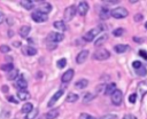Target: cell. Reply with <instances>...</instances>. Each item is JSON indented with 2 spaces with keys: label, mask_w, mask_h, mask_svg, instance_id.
<instances>
[{
  "label": "cell",
  "mask_w": 147,
  "mask_h": 119,
  "mask_svg": "<svg viewBox=\"0 0 147 119\" xmlns=\"http://www.w3.org/2000/svg\"><path fill=\"white\" fill-rule=\"evenodd\" d=\"M106 90V85H99L98 87H96V92L98 93H102V92H105Z\"/></svg>",
  "instance_id": "obj_40"
},
{
  "label": "cell",
  "mask_w": 147,
  "mask_h": 119,
  "mask_svg": "<svg viewBox=\"0 0 147 119\" xmlns=\"http://www.w3.org/2000/svg\"><path fill=\"white\" fill-rule=\"evenodd\" d=\"M93 98H94V95H93L92 93H86V94L84 95V97H83V103H88V102H91Z\"/></svg>",
  "instance_id": "obj_33"
},
{
  "label": "cell",
  "mask_w": 147,
  "mask_h": 119,
  "mask_svg": "<svg viewBox=\"0 0 147 119\" xmlns=\"http://www.w3.org/2000/svg\"><path fill=\"white\" fill-rule=\"evenodd\" d=\"M117 88H116V84H114V82H110V84H108V85H106V90H105V94L106 95H111L115 90H116Z\"/></svg>",
  "instance_id": "obj_21"
},
{
  "label": "cell",
  "mask_w": 147,
  "mask_h": 119,
  "mask_svg": "<svg viewBox=\"0 0 147 119\" xmlns=\"http://www.w3.org/2000/svg\"><path fill=\"white\" fill-rule=\"evenodd\" d=\"M129 48H130L129 45H122V43H119V45H116V46L114 47V50H115L117 54H123V53L127 51Z\"/></svg>",
  "instance_id": "obj_18"
},
{
  "label": "cell",
  "mask_w": 147,
  "mask_h": 119,
  "mask_svg": "<svg viewBox=\"0 0 147 119\" xmlns=\"http://www.w3.org/2000/svg\"><path fill=\"white\" fill-rule=\"evenodd\" d=\"M16 95H17L20 101H26V100L30 98V93L26 92V90H18Z\"/></svg>",
  "instance_id": "obj_19"
},
{
  "label": "cell",
  "mask_w": 147,
  "mask_h": 119,
  "mask_svg": "<svg viewBox=\"0 0 147 119\" xmlns=\"http://www.w3.org/2000/svg\"><path fill=\"white\" fill-rule=\"evenodd\" d=\"M88 3L86 1H80L77 6V13L80 15V16H85L88 11Z\"/></svg>",
  "instance_id": "obj_8"
},
{
  "label": "cell",
  "mask_w": 147,
  "mask_h": 119,
  "mask_svg": "<svg viewBox=\"0 0 147 119\" xmlns=\"http://www.w3.org/2000/svg\"><path fill=\"white\" fill-rule=\"evenodd\" d=\"M7 100H8L9 102H11V103H15V104H16V103H18V101H17V100H15V98H14V96H8V97H7Z\"/></svg>",
  "instance_id": "obj_44"
},
{
  "label": "cell",
  "mask_w": 147,
  "mask_h": 119,
  "mask_svg": "<svg viewBox=\"0 0 147 119\" xmlns=\"http://www.w3.org/2000/svg\"><path fill=\"white\" fill-rule=\"evenodd\" d=\"M133 40H134V41H137L138 43H141V42L144 41V40H142L141 38H137V37H133Z\"/></svg>",
  "instance_id": "obj_46"
},
{
  "label": "cell",
  "mask_w": 147,
  "mask_h": 119,
  "mask_svg": "<svg viewBox=\"0 0 147 119\" xmlns=\"http://www.w3.org/2000/svg\"><path fill=\"white\" fill-rule=\"evenodd\" d=\"M93 57H94L95 60H98V61H105V60H108V58L110 57V53H109L107 49L101 48V49L94 51Z\"/></svg>",
  "instance_id": "obj_4"
},
{
  "label": "cell",
  "mask_w": 147,
  "mask_h": 119,
  "mask_svg": "<svg viewBox=\"0 0 147 119\" xmlns=\"http://www.w3.org/2000/svg\"><path fill=\"white\" fill-rule=\"evenodd\" d=\"M38 11L47 15V14H49L52 11V5L48 3V2H41L40 6H39V8H38Z\"/></svg>",
  "instance_id": "obj_11"
},
{
  "label": "cell",
  "mask_w": 147,
  "mask_h": 119,
  "mask_svg": "<svg viewBox=\"0 0 147 119\" xmlns=\"http://www.w3.org/2000/svg\"><path fill=\"white\" fill-rule=\"evenodd\" d=\"M9 51H10V47H9V46H7V45H1V46H0V53L7 54V53H9Z\"/></svg>",
  "instance_id": "obj_35"
},
{
  "label": "cell",
  "mask_w": 147,
  "mask_h": 119,
  "mask_svg": "<svg viewBox=\"0 0 147 119\" xmlns=\"http://www.w3.org/2000/svg\"><path fill=\"white\" fill-rule=\"evenodd\" d=\"M38 113H39V110H38L37 108H34L31 112H29V113L24 117V119H34V118L38 116Z\"/></svg>",
  "instance_id": "obj_27"
},
{
  "label": "cell",
  "mask_w": 147,
  "mask_h": 119,
  "mask_svg": "<svg viewBox=\"0 0 147 119\" xmlns=\"http://www.w3.org/2000/svg\"><path fill=\"white\" fill-rule=\"evenodd\" d=\"M88 85V80L87 79H79L76 84H75V87L77 89H83V88H86Z\"/></svg>",
  "instance_id": "obj_20"
},
{
  "label": "cell",
  "mask_w": 147,
  "mask_h": 119,
  "mask_svg": "<svg viewBox=\"0 0 147 119\" xmlns=\"http://www.w3.org/2000/svg\"><path fill=\"white\" fill-rule=\"evenodd\" d=\"M64 39V34L63 33H59V32H51L47 37V40L49 42H53V43H57L60 41H62Z\"/></svg>",
  "instance_id": "obj_6"
},
{
  "label": "cell",
  "mask_w": 147,
  "mask_h": 119,
  "mask_svg": "<svg viewBox=\"0 0 147 119\" xmlns=\"http://www.w3.org/2000/svg\"><path fill=\"white\" fill-rule=\"evenodd\" d=\"M123 119H137V117H136L134 114L129 113V114H125V116L123 117Z\"/></svg>",
  "instance_id": "obj_42"
},
{
  "label": "cell",
  "mask_w": 147,
  "mask_h": 119,
  "mask_svg": "<svg viewBox=\"0 0 147 119\" xmlns=\"http://www.w3.org/2000/svg\"><path fill=\"white\" fill-rule=\"evenodd\" d=\"M77 100H78V95L75 94V93H69V94L67 95V98H65V101L69 102V103H74V102H76Z\"/></svg>",
  "instance_id": "obj_26"
},
{
  "label": "cell",
  "mask_w": 147,
  "mask_h": 119,
  "mask_svg": "<svg viewBox=\"0 0 147 119\" xmlns=\"http://www.w3.org/2000/svg\"><path fill=\"white\" fill-rule=\"evenodd\" d=\"M136 100H137V94L136 93H133V94H131L130 96H129V102L130 103H136Z\"/></svg>",
  "instance_id": "obj_38"
},
{
  "label": "cell",
  "mask_w": 147,
  "mask_h": 119,
  "mask_svg": "<svg viewBox=\"0 0 147 119\" xmlns=\"http://www.w3.org/2000/svg\"><path fill=\"white\" fill-rule=\"evenodd\" d=\"M100 119H117V116L116 114H106V116L101 117Z\"/></svg>",
  "instance_id": "obj_39"
},
{
  "label": "cell",
  "mask_w": 147,
  "mask_h": 119,
  "mask_svg": "<svg viewBox=\"0 0 147 119\" xmlns=\"http://www.w3.org/2000/svg\"><path fill=\"white\" fill-rule=\"evenodd\" d=\"M87 56H88V50H87V49H84V50L79 51V54H78L77 57H76V62H77V64H82V63H84V62L86 61Z\"/></svg>",
  "instance_id": "obj_12"
},
{
  "label": "cell",
  "mask_w": 147,
  "mask_h": 119,
  "mask_svg": "<svg viewBox=\"0 0 147 119\" xmlns=\"http://www.w3.org/2000/svg\"><path fill=\"white\" fill-rule=\"evenodd\" d=\"M127 15H129V11L124 7H117V8H115V9L111 10V16L114 18H116V19L125 18Z\"/></svg>",
  "instance_id": "obj_3"
},
{
  "label": "cell",
  "mask_w": 147,
  "mask_h": 119,
  "mask_svg": "<svg viewBox=\"0 0 147 119\" xmlns=\"http://www.w3.org/2000/svg\"><path fill=\"white\" fill-rule=\"evenodd\" d=\"M16 87L20 88V90H25V88L28 87V81L24 79V77H20L18 79H16Z\"/></svg>",
  "instance_id": "obj_15"
},
{
  "label": "cell",
  "mask_w": 147,
  "mask_h": 119,
  "mask_svg": "<svg viewBox=\"0 0 147 119\" xmlns=\"http://www.w3.org/2000/svg\"><path fill=\"white\" fill-rule=\"evenodd\" d=\"M78 119H95L93 116H91V114H88V113H85V112H83V113H80L79 114V118Z\"/></svg>",
  "instance_id": "obj_36"
},
{
  "label": "cell",
  "mask_w": 147,
  "mask_h": 119,
  "mask_svg": "<svg viewBox=\"0 0 147 119\" xmlns=\"http://www.w3.org/2000/svg\"><path fill=\"white\" fill-rule=\"evenodd\" d=\"M145 27H146V30H147V22H146V24H145Z\"/></svg>",
  "instance_id": "obj_50"
},
{
  "label": "cell",
  "mask_w": 147,
  "mask_h": 119,
  "mask_svg": "<svg viewBox=\"0 0 147 119\" xmlns=\"http://www.w3.org/2000/svg\"><path fill=\"white\" fill-rule=\"evenodd\" d=\"M107 38H108V37H107V34H102V35H101V37H100V38H99V39H98V40L94 42L95 47H99V46H101V45H102V43H103V42L107 40Z\"/></svg>",
  "instance_id": "obj_31"
},
{
  "label": "cell",
  "mask_w": 147,
  "mask_h": 119,
  "mask_svg": "<svg viewBox=\"0 0 147 119\" xmlns=\"http://www.w3.org/2000/svg\"><path fill=\"white\" fill-rule=\"evenodd\" d=\"M53 26L56 29V30H60V31H65L67 30V26H65V23L63 21H55L53 23Z\"/></svg>",
  "instance_id": "obj_22"
},
{
  "label": "cell",
  "mask_w": 147,
  "mask_h": 119,
  "mask_svg": "<svg viewBox=\"0 0 147 119\" xmlns=\"http://www.w3.org/2000/svg\"><path fill=\"white\" fill-rule=\"evenodd\" d=\"M141 19H142V15H141V14L134 15V21H136V22H140Z\"/></svg>",
  "instance_id": "obj_43"
},
{
  "label": "cell",
  "mask_w": 147,
  "mask_h": 119,
  "mask_svg": "<svg viewBox=\"0 0 147 119\" xmlns=\"http://www.w3.org/2000/svg\"><path fill=\"white\" fill-rule=\"evenodd\" d=\"M124 32H125V30L123 27H117L113 31V35L114 37H122L124 34Z\"/></svg>",
  "instance_id": "obj_30"
},
{
  "label": "cell",
  "mask_w": 147,
  "mask_h": 119,
  "mask_svg": "<svg viewBox=\"0 0 147 119\" xmlns=\"http://www.w3.org/2000/svg\"><path fill=\"white\" fill-rule=\"evenodd\" d=\"M31 18L34 22H37V23H44V22H46L48 19V16L46 14H42V13H40V11L37 10V11H33L31 14Z\"/></svg>",
  "instance_id": "obj_7"
},
{
  "label": "cell",
  "mask_w": 147,
  "mask_h": 119,
  "mask_svg": "<svg viewBox=\"0 0 147 119\" xmlns=\"http://www.w3.org/2000/svg\"><path fill=\"white\" fill-rule=\"evenodd\" d=\"M76 11H77V7L71 5L69 7H67L64 9V13H63V22H69L74 18V16L76 15Z\"/></svg>",
  "instance_id": "obj_2"
},
{
  "label": "cell",
  "mask_w": 147,
  "mask_h": 119,
  "mask_svg": "<svg viewBox=\"0 0 147 119\" xmlns=\"http://www.w3.org/2000/svg\"><path fill=\"white\" fill-rule=\"evenodd\" d=\"M1 88H2L1 90H2L3 93H8V90H9V88H8V86H6V85H3V86H2Z\"/></svg>",
  "instance_id": "obj_45"
},
{
  "label": "cell",
  "mask_w": 147,
  "mask_h": 119,
  "mask_svg": "<svg viewBox=\"0 0 147 119\" xmlns=\"http://www.w3.org/2000/svg\"><path fill=\"white\" fill-rule=\"evenodd\" d=\"M30 31H31V27H30L29 25H23V26H21L18 33H20V35H21L22 38H28Z\"/></svg>",
  "instance_id": "obj_17"
},
{
  "label": "cell",
  "mask_w": 147,
  "mask_h": 119,
  "mask_svg": "<svg viewBox=\"0 0 147 119\" xmlns=\"http://www.w3.org/2000/svg\"><path fill=\"white\" fill-rule=\"evenodd\" d=\"M136 73H137L138 76H140V77H145V76L147 74V70H146V68H145L144 65H141L139 69L136 70Z\"/></svg>",
  "instance_id": "obj_32"
},
{
  "label": "cell",
  "mask_w": 147,
  "mask_h": 119,
  "mask_svg": "<svg viewBox=\"0 0 147 119\" xmlns=\"http://www.w3.org/2000/svg\"><path fill=\"white\" fill-rule=\"evenodd\" d=\"M103 29H105V27H103L102 25H99V26H96V27H94V29L87 31V32L83 35V40L86 41V42H91L99 33H101V31H102Z\"/></svg>",
  "instance_id": "obj_1"
},
{
  "label": "cell",
  "mask_w": 147,
  "mask_h": 119,
  "mask_svg": "<svg viewBox=\"0 0 147 119\" xmlns=\"http://www.w3.org/2000/svg\"><path fill=\"white\" fill-rule=\"evenodd\" d=\"M100 18L101 19H108L110 16H111V11L106 7V6H103L102 8H101V10H100Z\"/></svg>",
  "instance_id": "obj_16"
},
{
  "label": "cell",
  "mask_w": 147,
  "mask_h": 119,
  "mask_svg": "<svg viewBox=\"0 0 147 119\" xmlns=\"http://www.w3.org/2000/svg\"><path fill=\"white\" fill-rule=\"evenodd\" d=\"M107 3H110V5H118L119 1H106Z\"/></svg>",
  "instance_id": "obj_48"
},
{
  "label": "cell",
  "mask_w": 147,
  "mask_h": 119,
  "mask_svg": "<svg viewBox=\"0 0 147 119\" xmlns=\"http://www.w3.org/2000/svg\"><path fill=\"white\" fill-rule=\"evenodd\" d=\"M14 46H15V47H20V46H21V43H20L18 41H15V43H14Z\"/></svg>",
  "instance_id": "obj_49"
},
{
  "label": "cell",
  "mask_w": 147,
  "mask_h": 119,
  "mask_svg": "<svg viewBox=\"0 0 147 119\" xmlns=\"http://www.w3.org/2000/svg\"><path fill=\"white\" fill-rule=\"evenodd\" d=\"M0 69H1L2 71L10 72L11 70H14V65H13V63H7V64H2V65L0 66Z\"/></svg>",
  "instance_id": "obj_29"
},
{
  "label": "cell",
  "mask_w": 147,
  "mask_h": 119,
  "mask_svg": "<svg viewBox=\"0 0 147 119\" xmlns=\"http://www.w3.org/2000/svg\"><path fill=\"white\" fill-rule=\"evenodd\" d=\"M57 116H59V110L57 109H54V110L48 111L45 114V119H55Z\"/></svg>",
  "instance_id": "obj_24"
},
{
  "label": "cell",
  "mask_w": 147,
  "mask_h": 119,
  "mask_svg": "<svg viewBox=\"0 0 147 119\" xmlns=\"http://www.w3.org/2000/svg\"><path fill=\"white\" fill-rule=\"evenodd\" d=\"M63 93H64V92H63V89H60V90H57V92H56V93H55V94H54V95L51 97V100L48 101L47 105H48L49 108H51V106H53V105H54V104H55V103L59 101V98H60V97L63 95Z\"/></svg>",
  "instance_id": "obj_10"
},
{
  "label": "cell",
  "mask_w": 147,
  "mask_h": 119,
  "mask_svg": "<svg viewBox=\"0 0 147 119\" xmlns=\"http://www.w3.org/2000/svg\"><path fill=\"white\" fill-rule=\"evenodd\" d=\"M34 108H33V105H32V103H30V102H28V103H25L23 106H22V109H21V111L23 112V113H29V112H31L32 110H33Z\"/></svg>",
  "instance_id": "obj_25"
},
{
  "label": "cell",
  "mask_w": 147,
  "mask_h": 119,
  "mask_svg": "<svg viewBox=\"0 0 147 119\" xmlns=\"http://www.w3.org/2000/svg\"><path fill=\"white\" fill-rule=\"evenodd\" d=\"M22 53L24 55H26V56H33V55L37 54V49L33 48L32 46H24L22 48Z\"/></svg>",
  "instance_id": "obj_14"
},
{
  "label": "cell",
  "mask_w": 147,
  "mask_h": 119,
  "mask_svg": "<svg viewBox=\"0 0 147 119\" xmlns=\"http://www.w3.org/2000/svg\"><path fill=\"white\" fill-rule=\"evenodd\" d=\"M17 77H18V70H17V69H14V70H11V71L8 73L7 79H8V80H14V79H17Z\"/></svg>",
  "instance_id": "obj_28"
},
{
  "label": "cell",
  "mask_w": 147,
  "mask_h": 119,
  "mask_svg": "<svg viewBox=\"0 0 147 119\" xmlns=\"http://www.w3.org/2000/svg\"><path fill=\"white\" fill-rule=\"evenodd\" d=\"M139 55L142 56L145 60H147V51H145L144 49H140V50H139Z\"/></svg>",
  "instance_id": "obj_41"
},
{
  "label": "cell",
  "mask_w": 147,
  "mask_h": 119,
  "mask_svg": "<svg viewBox=\"0 0 147 119\" xmlns=\"http://www.w3.org/2000/svg\"><path fill=\"white\" fill-rule=\"evenodd\" d=\"M56 65L59 69H63L65 65H67V60L65 58H60L57 62H56Z\"/></svg>",
  "instance_id": "obj_34"
},
{
  "label": "cell",
  "mask_w": 147,
  "mask_h": 119,
  "mask_svg": "<svg viewBox=\"0 0 147 119\" xmlns=\"http://www.w3.org/2000/svg\"><path fill=\"white\" fill-rule=\"evenodd\" d=\"M141 65H142V63H141L140 61H133V63H132V66H133V69H134V70L139 69Z\"/></svg>",
  "instance_id": "obj_37"
},
{
  "label": "cell",
  "mask_w": 147,
  "mask_h": 119,
  "mask_svg": "<svg viewBox=\"0 0 147 119\" xmlns=\"http://www.w3.org/2000/svg\"><path fill=\"white\" fill-rule=\"evenodd\" d=\"M3 21H5V16H3V14L0 11V24H2Z\"/></svg>",
  "instance_id": "obj_47"
},
{
  "label": "cell",
  "mask_w": 147,
  "mask_h": 119,
  "mask_svg": "<svg viewBox=\"0 0 147 119\" xmlns=\"http://www.w3.org/2000/svg\"><path fill=\"white\" fill-rule=\"evenodd\" d=\"M110 98H111V103L114 105H121L122 104V101H123V93H122V90L116 89L110 95Z\"/></svg>",
  "instance_id": "obj_5"
},
{
  "label": "cell",
  "mask_w": 147,
  "mask_h": 119,
  "mask_svg": "<svg viewBox=\"0 0 147 119\" xmlns=\"http://www.w3.org/2000/svg\"><path fill=\"white\" fill-rule=\"evenodd\" d=\"M137 89L139 92L140 97H144L147 94V81H140L137 86Z\"/></svg>",
  "instance_id": "obj_13"
},
{
  "label": "cell",
  "mask_w": 147,
  "mask_h": 119,
  "mask_svg": "<svg viewBox=\"0 0 147 119\" xmlns=\"http://www.w3.org/2000/svg\"><path fill=\"white\" fill-rule=\"evenodd\" d=\"M20 3H21V6H22L23 8L28 9V10H31V9L34 7L33 1H30V0H23V1H21Z\"/></svg>",
  "instance_id": "obj_23"
},
{
  "label": "cell",
  "mask_w": 147,
  "mask_h": 119,
  "mask_svg": "<svg viewBox=\"0 0 147 119\" xmlns=\"http://www.w3.org/2000/svg\"><path fill=\"white\" fill-rule=\"evenodd\" d=\"M74 76H75V71L72 70V69H69V70H67L63 74H62V77H61V80H62V82H69V81H71V79L74 78Z\"/></svg>",
  "instance_id": "obj_9"
}]
</instances>
